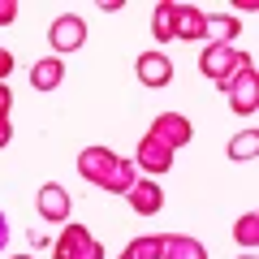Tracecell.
<instances>
[{"mask_svg": "<svg viewBox=\"0 0 259 259\" xmlns=\"http://www.w3.org/2000/svg\"><path fill=\"white\" fill-rule=\"evenodd\" d=\"M160 255L164 259H207V250L199 246L194 238H182V233H168L164 246H160Z\"/></svg>", "mask_w": 259, "mask_h": 259, "instance_id": "7c38bea8", "label": "cell"}, {"mask_svg": "<svg viewBox=\"0 0 259 259\" xmlns=\"http://www.w3.org/2000/svg\"><path fill=\"white\" fill-rule=\"evenodd\" d=\"M233 238H238L242 246L250 250V246H255V242H259V216H255V212H246V216H242L238 225H233Z\"/></svg>", "mask_w": 259, "mask_h": 259, "instance_id": "ac0fdd59", "label": "cell"}, {"mask_svg": "<svg viewBox=\"0 0 259 259\" xmlns=\"http://www.w3.org/2000/svg\"><path fill=\"white\" fill-rule=\"evenodd\" d=\"M78 173H82L91 186H100V190H117V194H125L130 186L139 182L134 164H130L125 156H117V151H108V147H87L82 156H78Z\"/></svg>", "mask_w": 259, "mask_h": 259, "instance_id": "6da1fadb", "label": "cell"}, {"mask_svg": "<svg viewBox=\"0 0 259 259\" xmlns=\"http://www.w3.org/2000/svg\"><path fill=\"white\" fill-rule=\"evenodd\" d=\"M134 156H139V168H147V173H168V168H173V151H168L164 143H156L151 134L139 139V151H134Z\"/></svg>", "mask_w": 259, "mask_h": 259, "instance_id": "9c48e42d", "label": "cell"}, {"mask_svg": "<svg viewBox=\"0 0 259 259\" xmlns=\"http://www.w3.org/2000/svg\"><path fill=\"white\" fill-rule=\"evenodd\" d=\"M139 82L143 87H168L173 82V61L164 52H143L139 56Z\"/></svg>", "mask_w": 259, "mask_h": 259, "instance_id": "ba28073f", "label": "cell"}, {"mask_svg": "<svg viewBox=\"0 0 259 259\" xmlns=\"http://www.w3.org/2000/svg\"><path fill=\"white\" fill-rule=\"evenodd\" d=\"M61 74H65V65L56 61V56L35 61V69H30V87H35V91H52V87L61 82Z\"/></svg>", "mask_w": 259, "mask_h": 259, "instance_id": "4fadbf2b", "label": "cell"}, {"mask_svg": "<svg viewBox=\"0 0 259 259\" xmlns=\"http://www.w3.org/2000/svg\"><path fill=\"white\" fill-rule=\"evenodd\" d=\"M238 30H242L238 18H229V13H207V35H212L216 44H229Z\"/></svg>", "mask_w": 259, "mask_h": 259, "instance_id": "5bb4252c", "label": "cell"}, {"mask_svg": "<svg viewBox=\"0 0 259 259\" xmlns=\"http://www.w3.org/2000/svg\"><path fill=\"white\" fill-rule=\"evenodd\" d=\"M168 18H173V5H168V0H164V5H156V18H151V35H156L160 44H168V39H173V22H168Z\"/></svg>", "mask_w": 259, "mask_h": 259, "instance_id": "e0dca14e", "label": "cell"}, {"mask_svg": "<svg viewBox=\"0 0 259 259\" xmlns=\"http://www.w3.org/2000/svg\"><path fill=\"white\" fill-rule=\"evenodd\" d=\"M160 246H164V238H160V233H147V238L130 242V246L121 250V259H160Z\"/></svg>", "mask_w": 259, "mask_h": 259, "instance_id": "9a60e30c", "label": "cell"}, {"mask_svg": "<svg viewBox=\"0 0 259 259\" xmlns=\"http://www.w3.org/2000/svg\"><path fill=\"white\" fill-rule=\"evenodd\" d=\"M173 39H203L207 35V13L194 5H173Z\"/></svg>", "mask_w": 259, "mask_h": 259, "instance_id": "52a82bcc", "label": "cell"}, {"mask_svg": "<svg viewBox=\"0 0 259 259\" xmlns=\"http://www.w3.org/2000/svg\"><path fill=\"white\" fill-rule=\"evenodd\" d=\"M39 216L52 221V225L69 221V190H61L56 182H48L44 190H39Z\"/></svg>", "mask_w": 259, "mask_h": 259, "instance_id": "8fae6325", "label": "cell"}, {"mask_svg": "<svg viewBox=\"0 0 259 259\" xmlns=\"http://www.w3.org/2000/svg\"><path fill=\"white\" fill-rule=\"evenodd\" d=\"M9 242V225H5V216H0V246Z\"/></svg>", "mask_w": 259, "mask_h": 259, "instance_id": "603a6c76", "label": "cell"}, {"mask_svg": "<svg viewBox=\"0 0 259 259\" xmlns=\"http://www.w3.org/2000/svg\"><path fill=\"white\" fill-rule=\"evenodd\" d=\"M13 139V125H9V117H0V147Z\"/></svg>", "mask_w": 259, "mask_h": 259, "instance_id": "7402d4cb", "label": "cell"}, {"mask_svg": "<svg viewBox=\"0 0 259 259\" xmlns=\"http://www.w3.org/2000/svg\"><path fill=\"white\" fill-rule=\"evenodd\" d=\"M255 87H259V78H255V61H246L238 74L225 82L229 104H233V112H238V117H250V112H255V104H259V91H255Z\"/></svg>", "mask_w": 259, "mask_h": 259, "instance_id": "277c9868", "label": "cell"}, {"mask_svg": "<svg viewBox=\"0 0 259 259\" xmlns=\"http://www.w3.org/2000/svg\"><path fill=\"white\" fill-rule=\"evenodd\" d=\"M9 108H13V91L0 82V117H9Z\"/></svg>", "mask_w": 259, "mask_h": 259, "instance_id": "44dd1931", "label": "cell"}, {"mask_svg": "<svg viewBox=\"0 0 259 259\" xmlns=\"http://www.w3.org/2000/svg\"><path fill=\"white\" fill-rule=\"evenodd\" d=\"M18 259H30V255H18Z\"/></svg>", "mask_w": 259, "mask_h": 259, "instance_id": "cb8c5ba5", "label": "cell"}, {"mask_svg": "<svg viewBox=\"0 0 259 259\" xmlns=\"http://www.w3.org/2000/svg\"><path fill=\"white\" fill-rule=\"evenodd\" d=\"M156 143H164L168 151H177V147H186L190 143V121L182 117V112H160L156 121H151V130H147Z\"/></svg>", "mask_w": 259, "mask_h": 259, "instance_id": "8992f818", "label": "cell"}, {"mask_svg": "<svg viewBox=\"0 0 259 259\" xmlns=\"http://www.w3.org/2000/svg\"><path fill=\"white\" fill-rule=\"evenodd\" d=\"M125 199H130V207H134L139 216H156L160 207H164V190H160L156 182H134L125 190Z\"/></svg>", "mask_w": 259, "mask_h": 259, "instance_id": "30bf717a", "label": "cell"}, {"mask_svg": "<svg viewBox=\"0 0 259 259\" xmlns=\"http://www.w3.org/2000/svg\"><path fill=\"white\" fill-rule=\"evenodd\" d=\"M87 39V22L74 18V13H61V18L48 26V44H52V52H78Z\"/></svg>", "mask_w": 259, "mask_h": 259, "instance_id": "5b68a950", "label": "cell"}, {"mask_svg": "<svg viewBox=\"0 0 259 259\" xmlns=\"http://www.w3.org/2000/svg\"><path fill=\"white\" fill-rule=\"evenodd\" d=\"M52 255L56 259H104V246L82 229V225H65V233L56 238Z\"/></svg>", "mask_w": 259, "mask_h": 259, "instance_id": "3957f363", "label": "cell"}, {"mask_svg": "<svg viewBox=\"0 0 259 259\" xmlns=\"http://www.w3.org/2000/svg\"><path fill=\"white\" fill-rule=\"evenodd\" d=\"M246 61H250V56H246V52H238V48H229V44H207V52L199 56V69H203V74L225 91V82H229V78L238 74Z\"/></svg>", "mask_w": 259, "mask_h": 259, "instance_id": "7a4b0ae2", "label": "cell"}, {"mask_svg": "<svg viewBox=\"0 0 259 259\" xmlns=\"http://www.w3.org/2000/svg\"><path fill=\"white\" fill-rule=\"evenodd\" d=\"M255 151H259V130H246V134L229 139V156L233 160H255Z\"/></svg>", "mask_w": 259, "mask_h": 259, "instance_id": "2e32d148", "label": "cell"}, {"mask_svg": "<svg viewBox=\"0 0 259 259\" xmlns=\"http://www.w3.org/2000/svg\"><path fill=\"white\" fill-rule=\"evenodd\" d=\"M9 74H13V52H9V48H0V82H5Z\"/></svg>", "mask_w": 259, "mask_h": 259, "instance_id": "ffe728a7", "label": "cell"}, {"mask_svg": "<svg viewBox=\"0 0 259 259\" xmlns=\"http://www.w3.org/2000/svg\"><path fill=\"white\" fill-rule=\"evenodd\" d=\"M18 18V0H0V26H9Z\"/></svg>", "mask_w": 259, "mask_h": 259, "instance_id": "d6986e66", "label": "cell"}, {"mask_svg": "<svg viewBox=\"0 0 259 259\" xmlns=\"http://www.w3.org/2000/svg\"><path fill=\"white\" fill-rule=\"evenodd\" d=\"M246 259H250V255H246Z\"/></svg>", "mask_w": 259, "mask_h": 259, "instance_id": "d4e9b609", "label": "cell"}]
</instances>
